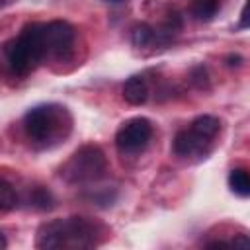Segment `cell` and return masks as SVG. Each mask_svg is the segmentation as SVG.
I'll return each instance as SVG.
<instances>
[{
  "label": "cell",
  "mask_w": 250,
  "mask_h": 250,
  "mask_svg": "<svg viewBox=\"0 0 250 250\" xmlns=\"http://www.w3.org/2000/svg\"><path fill=\"white\" fill-rule=\"evenodd\" d=\"M98 225L86 217H66L43 223L37 230L39 248H92L98 244Z\"/></svg>",
  "instance_id": "cell-1"
},
{
  "label": "cell",
  "mask_w": 250,
  "mask_h": 250,
  "mask_svg": "<svg viewBox=\"0 0 250 250\" xmlns=\"http://www.w3.org/2000/svg\"><path fill=\"white\" fill-rule=\"evenodd\" d=\"M66 111L64 107L45 104V105H35L27 109L23 115V129L29 141L37 145H47L62 135V127L70 129V119L64 121Z\"/></svg>",
  "instance_id": "cell-2"
},
{
  "label": "cell",
  "mask_w": 250,
  "mask_h": 250,
  "mask_svg": "<svg viewBox=\"0 0 250 250\" xmlns=\"http://www.w3.org/2000/svg\"><path fill=\"white\" fill-rule=\"evenodd\" d=\"M107 168L105 154L96 145L80 146L61 168V176L68 184H88L104 178Z\"/></svg>",
  "instance_id": "cell-3"
},
{
  "label": "cell",
  "mask_w": 250,
  "mask_h": 250,
  "mask_svg": "<svg viewBox=\"0 0 250 250\" xmlns=\"http://www.w3.org/2000/svg\"><path fill=\"white\" fill-rule=\"evenodd\" d=\"M152 137V123L146 117H133L125 121L115 133V146L121 154H139L146 148Z\"/></svg>",
  "instance_id": "cell-4"
},
{
  "label": "cell",
  "mask_w": 250,
  "mask_h": 250,
  "mask_svg": "<svg viewBox=\"0 0 250 250\" xmlns=\"http://www.w3.org/2000/svg\"><path fill=\"white\" fill-rule=\"evenodd\" d=\"M74 27L68 21L55 20L45 23V43H47V57L57 61H66L74 51Z\"/></svg>",
  "instance_id": "cell-5"
},
{
  "label": "cell",
  "mask_w": 250,
  "mask_h": 250,
  "mask_svg": "<svg viewBox=\"0 0 250 250\" xmlns=\"http://www.w3.org/2000/svg\"><path fill=\"white\" fill-rule=\"evenodd\" d=\"M209 143H211V141L199 137L195 131H191V129H182V131L176 133L172 146H174V152H176L178 156L188 158V156H203V154H207Z\"/></svg>",
  "instance_id": "cell-6"
},
{
  "label": "cell",
  "mask_w": 250,
  "mask_h": 250,
  "mask_svg": "<svg viewBox=\"0 0 250 250\" xmlns=\"http://www.w3.org/2000/svg\"><path fill=\"white\" fill-rule=\"evenodd\" d=\"M4 55H6V64H8V68H10L16 76H25V74H29V72L35 68L33 61L29 59L25 47L20 43L18 37L12 39V41H8V43L4 45Z\"/></svg>",
  "instance_id": "cell-7"
},
{
  "label": "cell",
  "mask_w": 250,
  "mask_h": 250,
  "mask_svg": "<svg viewBox=\"0 0 250 250\" xmlns=\"http://www.w3.org/2000/svg\"><path fill=\"white\" fill-rule=\"evenodd\" d=\"M123 98L127 104L131 105H143L148 98V86H146V80L139 74L135 76H129L123 84Z\"/></svg>",
  "instance_id": "cell-8"
},
{
  "label": "cell",
  "mask_w": 250,
  "mask_h": 250,
  "mask_svg": "<svg viewBox=\"0 0 250 250\" xmlns=\"http://www.w3.org/2000/svg\"><path fill=\"white\" fill-rule=\"evenodd\" d=\"M189 129L195 131L199 137H203V139H207V141H213V139L217 137L219 129H221V123H219V119L213 117V115H199V117H195V119L191 121V127H189Z\"/></svg>",
  "instance_id": "cell-9"
},
{
  "label": "cell",
  "mask_w": 250,
  "mask_h": 250,
  "mask_svg": "<svg viewBox=\"0 0 250 250\" xmlns=\"http://www.w3.org/2000/svg\"><path fill=\"white\" fill-rule=\"evenodd\" d=\"M229 188L240 197H250V170L234 168L229 174Z\"/></svg>",
  "instance_id": "cell-10"
},
{
  "label": "cell",
  "mask_w": 250,
  "mask_h": 250,
  "mask_svg": "<svg viewBox=\"0 0 250 250\" xmlns=\"http://www.w3.org/2000/svg\"><path fill=\"white\" fill-rule=\"evenodd\" d=\"M217 10H219V0H197L191 12L199 21H209L215 18Z\"/></svg>",
  "instance_id": "cell-11"
},
{
  "label": "cell",
  "mask_w": 250,
  "mask_h": 250,
  "mask_svg": "<svg viewBox=\"0 0 250 250\" xmlns=\"http://www.w3.org/2000/svg\"><path fill=\"white\" fill-rule=\"evenodd\" d=\"M154 37H156V31L150 25H146V23L135 25V29L131 33V39H133L135 47H146V45H150L154 41Z\"/></svg>",
  "instance_id": "cell-12"
},
{
  "label": "cell",
  "mask_w": 250,
  "mask_h": 250,
  "mask_svg": "<svg viewBox=\"0 0 250 250\" xmlns=\"http://www.w3.org/2000/svg\"><path fill=\"white\" fill-rule=\"evenodd\" d=\"M31 205L41 209V211H49V209L55 207V197H53V193L47 188L39 186V188H35L31 191Z\"/></svg>",
  "instance_id": "cell-13"
},
{
  "label": "cell",
  "mask_w": 250,
  "mask_h": 250,
  "mask_svg": "<svg viewBox=\"0 0 250 250\" xmlns=\"http://www.w3.org/2000/svg\"><path fill=\"white\" fill-rule=\"evenodd\" d=\"M18 205V193L12 188V184L8 180H2V188H0V207L4 213L12 211Z\"/></svg>",
  "instance_id": "cell-14"
},
{
  "label": "cell",
  "mask_w": 250,
  "mask_h": 250,
  "mask_svg": "<svg viewBox=\"0 0 250 250\" xmlns=\"http://www.w3.org/2000/svg\"><path fill=\"white\" fill-rule=\"evenodd\" d=\"M189 80L197 90H209V74L203 64H197L189 72Z\"/></svg>",
  "instance_id": "cell-15"
},
{
  "label": "cell",
  "mask_w": 250,
  "mask_h": 250,
  "mask_svg": "<svg viewBox=\"0 0 250 250\" xmlns=\"http://www.w3.org/2000/svg\"><path fill=\"white\" fill-rule=\"evenodd\" d=\"M238 27H240V29H250V0H246V2H244V6H242Z\"/></svg>",
  "instance_id": "cell-16"
},
{
  "label": "cell",
  "mask_w": 250,
  "mask_h": 250,
  "mask_svg": "<svg viewBox=\"0 0 250 250\" xmlns=\"http://www.w3.org/2000/svg\"><path fill=\"white\" fill-rule=\"evenodd\" d=\"M230 242V246H234V248H244V250H248L250 248V236L248 234H236L232 240H229Z\"/></svg>",
  "instance_id": "cell-17"
},
{
  "label": "cell",
  "mask_w": 250,
  "mask_h": 250,
  "mask_svg": "<svg viewBox=\"0 0 250 250\" xmlns=\"http://www.w3.org/2000/svg\"><path fill=\"white\" fill-rule=\"evenodd\" d=\"M240 61H242V59H240L238 55H229V57H227L229 66H238V64H240Z\"/></svg>",
  "instance_id": "cell-18"
},
{
  "label": "cell",
  "mask_w": 250,
  "mask_h": 250,
  "mask_svg": "<svg viewBox=\"0 0 250 250\" xmlns=\"http://www.w3.org/2000/svg\"><path fill=\"white\" fill-rule=\"evenodd\" d=\"M107 2H121V0H107Z\"/></svg>",
  "instance_id": "cell-19"
},
{
  "label": "cell",
  "mask_w": 250,
  "mask_h": 250,
  "mask_svg": "<svg viewBox=\"0 0 250 250\" xmlns=\"http://www.w3.org/2000/svg\"><path fill=\"white\" fill-rule=\"evenodd\" d=\"M4 2H8V0H4Z\"/></svg>",
  "instance_id": "cell-20"
}]
</instances>
